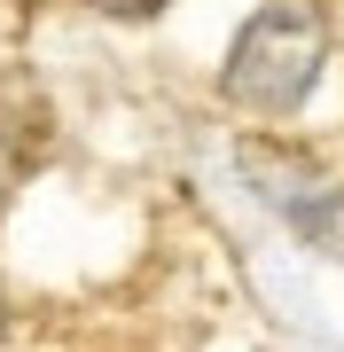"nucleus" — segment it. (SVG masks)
Listing matches in <instances>:
<instances>
[{
	"label": "nucleus",
	"instance_id": "nucleus-1",
	"mask_svg": "<svg viewBox=\"0 0 344 352\" xmlns=\"http://www.w3.org/2000/svg\"><path fill=\"white\" fill-rule=\"evenodd\" d=\"M321 63H329L321 8H306V0H266L227 47V94L242 110H258V118H282V110H297L313 94Z\"/></svg>",
	"mask_w": 344,
	"mask_h": 352
},
{
	"label": "nucleus",
	"instance_id": "nucleus-2",
	"mask_svg": "<svg viewBox=\"0 0 344 352\" xmlns=\"http://www.w3.org/2000/svg\"><path fill=\"white\" fill-rule=\"evenodd\" d=\"M102 8H117V16H149V8H165V0H102Z\"/></svg>",
	"mask_w": 344,
	"mask_h": 352
},
{
	"label": "nucleus",
	"instance_id": "nucleus-3",
	"mask_svg": "<svg viewBox=\"0 0 344 352\" xmlns=\"http://www.w3.org/2000/svg\"><path fill=\"white\" fill-rule=\"evenodd\" d=\"M0 329H8V305H0Z\"/></svg>",
	"mask_w": 344,
	"mask_h": 352
}]
</instances>
